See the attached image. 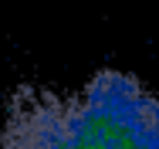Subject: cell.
Here are the masks:
<instances>
[{"label":"cell","mask_w":159,"mask_h":149,"mask_svg":"<svg viewBox=\"0 0 159 149\" xmlns=\"http://www.w3.org/2000/svg\"><path fill=\"white\" fill-rule=\"evenodd\" d=\"M0 149H159V95L122 71H98L78 91L24 88Z\"/></svg>","instance_id":"1"}]
</instances>
